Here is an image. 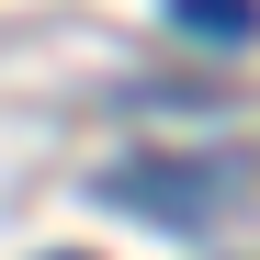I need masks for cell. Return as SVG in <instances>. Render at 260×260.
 <instances>
[{"mask_svg":"<svg viewBox=\"0 0 260 260\" xmlns=\"http://www.w3.org/2000/svg\"><path fill=\"white\" fill-rule=\"evenodd\" d=\"M170 23L204 46H260V0H170Z\"/></svg>","mask_w":260,"mask_h":260,"instance_id":"7a4b0ae2","label":"cell"},{"mask_svg":"<svg viewBox=\"0 0 260 260\" xmlns=\"http://www.w3.org/2000/svg\"><path fill=\"white\" fill-rule=\"evenodd\" d=\"M102 192L113 204H147L158 226H215L226 170H215V158H124V170H102Z\"/></svg>","mask_w":260,"mask_h":260,"instance_id":"6da1fadb","label":"cell"}]
</instances>
